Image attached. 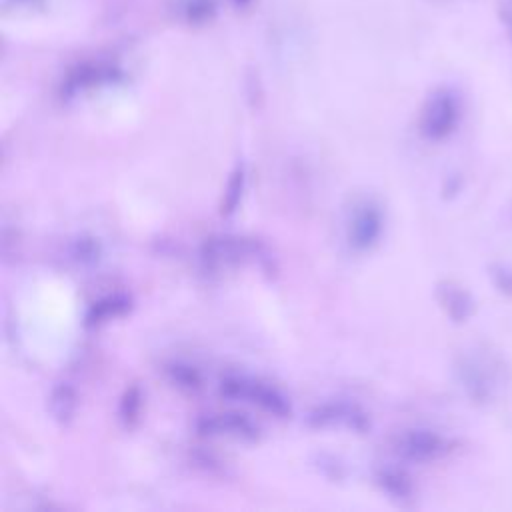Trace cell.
<instances>
[{
    "mask_svg": "<svg viewBox=\"0 0 512 512\" xmlns=\"http://www.w3.org/2000/svg\"><path fill=\"white\" fill-rule=\"evenodd\" d=\"M456 376L472 402L488 404L504 392L510 382V368L500 352L488 346H474L460 354Z\"/></svg>",
    "mask_w": 512,
    "mask_h": 512,
    "instance_id": "obj_1",
    "label": "cell"
},
{
    "mask_svg": "<svg viewBox=\"0 0 512 512\" xmlns=\"http://www.w3.org/2000/svg\"><path fill=\"white\" fill-rule=\"evenodd\" d=\"M462 116V104L454 90L438 88L434 90L422 106L420 112V134L426 140L440 142L448 138Z\"/></svg>",
    "mask_w": 512,
    "mask_h": 512,
    "instance_id": "obj_2",
    "label": "cell"
},
{
    "mask_svg": "<svg viewBox=\"0 0 512 512\" xmlns=\"http://www.w3.org/2000/svg\"><path fill=\"white\" fill-rule=\"evenodd\" d=\"M220 394L226 398L258 404L266 412L280 416V418L290 414V404L284 398V394H280L276 388H272L260 380L248 378V376H226L220 382Z\"/></svg>",
    "mask_w": 512,
    "mask_h": 512,
    "instance_id": "obj_3",
    "label": "cell"
},
{
    "mask_svg": "<svg viewBox=\"0 0 512 512\" xmlns=\"http://www.w3.org/2000/svg\"><path fill=\"white\" fill-rule=\"evenodd\" d=\"M260 254L258 242L240 236H210L200 246V258L208 268L236 266Z\"/></svg>",
    "mask_w": 512,
    "mask_h": 512,
    "instance_id": "obj_4",
    "label": "cell"
},
{
    "mask_svg": "<svg viewBox=\"0 0 512 512\" xmlns=\"http://www.w3.org/2000/svg\"><path fill=\"white\" fill-rule=\"evenodd\" d=\"M396 452L414 462L438 460L452 450V442L432 430H406L396 438Z\"/></svg>",
    "mask_w": 512,
    "mask_h": 512,
    "instance_id": "obj_5",
    "label": "cell"
},
{
    "mask_svg": "<svg viewBox=\"0 0 512 512\" xmlns=\"http://www.w3.org/2000/svg\"><path fill=\"white\" fill-rule=\"evenodd\" d=\"M382 234V212L372 202L358 206L348 224V242L356 250H368Z\"/></svg>",
    "mask_w": 512,
    "mask_h": 512,
    "instance_id": "obj_6",
    "label": "cell"
},
{
    "mask_svg": "<svg viewBox=\"0 0 512 512\" xmlns=\"http://www.w3.org/2000/svg\"><path fill=\"white\" fill-rule=\"evenodd\" d=\"M198 432L204 436H234L242 440H254L258 436V428L246 416L236 412L224 414H210L198 420Z\"/></svg>",
    "mask_w": 512,
    "mask_h": 512,
    "instance_id": "obj_7",
    "label": "cell"
},
{
    "mask_svg": "<svg viewBox=\"0 0 512 512\" xmlns=\"http://www.w3.org/2000/svg\"><path fill=\"white\" fill-rule=\"evenodd\" d=\"M434 292H436V300H438L440 308L456 324L466 322L476 310V302H474L472 294L454 280L438 282Z\"/></svg>",
    "mask_w": 512,
    "mask_h": 512,
    "instance_id": "obj_8",
    "label": "cell"
},
{
    "mask_svg": "<svg viewBox=\"0 0 512 512\" xmlns=\"http://www.w3.org/2000/svg\"><path fill=\"white\" fill-rule=\"evenodd\" d=\"M310 424L316 428L344 424L354 430H364L368 426V420H366V414L362 410H358L356 406H350L344 402H332V404H322L316 410H312Z\"/></svg>",
    "mask_w": 512,
    "mask_h": 512,
    "instance_id": "obj_9",
    "label": "cell"
},
{
    "mask_svg": "<svg viewBox=\"0 0 512 512\" xmlns=\"http://www.w3.org/2000/svg\"><path fill=\"white\" fill-rule=\"evenodd\" d=\"M114 74H116L114 68L104 66V64H84V66H78L66 78V84L62 88V92L72 96V94H76L80 90H86V88H92V86H98L102 82L112 80Z\"/></svg>",
    "mask_w": 512,
    "mask_h": 512,
    "instance_id": "obj_10",
    "label": "cell"
},
{
    "mask_svg": "<svg viewBox=\"0 0 512 512\" xmlns=\"http://www.w3.org/2000/svg\"><path fill=\"white\" fill-rule=\"evenodd\" d=\"M130 308V298L124 294L106 296L98 302H94L86 314V326H98L110 318L122 316Z\"/></svg>",
    "mask_w": 512,
    "mask_h": 512,
    "instance_id": "obj_11",
    "label": "cell"
},
{
    "mask_svg": "<svg viewBox=\"0 0 512 512\" xmlns=\"http://www.w3.org/2000/svg\"><path fill=\"white\" fill-rule=\"evenodd\" d=\"M48 408L50 414L54 416V420H58L60 424H66L72 420V414L76 410V392L72 386L68 384H58L48 400Z\"/></svg>",
    "mask_w": 512,
    "mask_h": 512,
    "instance_id": "obj_12",
    "label": "cell"
},
{
    "mask_svg": "<svg viewBox=\"0 0 512 512\" xmlns=\"http://www.w3.org/2000/svg\"><path fill=\"white\" fill-rule=\"evenodd\" d=\"M376 480L378 484L394 498H400V500H406L412 496L414 488H412V482L408 478V474L400 468H380L378 474H376Z\"/></svg>",
    "mask_w": 512,
    "mask_h": 512,
    "instance_id": "obj_13",
    "label": "cell"
},
{
    "mask_svg": "<svg viewBox=\"0 0 512 512\" xmlns=\"http://www.w3.org/2000/svg\"><path fill=\"white\" fill-rule=\"evenodd\" d=\"M244 182H246V170H244V164H238L230 174V180L226 184V190H224V196L220 202V212L224 216H230L236 210L242 190H244Z\"/></svg>",
    "mask_w": 512,
    "mask_h": 512,
    "instance_id": "obj_14",
    "label": "cell"
},
{
    "mask_svg": "<svg viewBox=\"0 0 512 512\" xmlns=\"http://www.w3.org/2000/svg\"><path fill=\"white\" fill-rule=\"evenodd\" d=\"M140 406H142V394L138 386H132L124 392L122 402H120V416L124 420V424L132 426L140 414Z\"/></svg>",
    "mask_w": 512,
    "mask_h": 512,
    "instance_id": "obj_15",
    "label": "cell"
},
{
    "mask_svg": "<svg viewBox=\"0 0 512 512\" xmlns=\"http://www.w3.org/2000/svg\"><path fill=\"white\" fill-rule=\"evenodd\" d=\"M168 374H170V380L180 386V388H186V390H196L200 386V374L190 368V366H184V364H170L168 366Z\"/></svg>",
    "mask_w": 512,
    "mask_h": 512,
    "instance_id": "obj_16",
    "label": "cell"
},
{
    "mask_svg": "<svg viewBox=\"0 0 512 512\" xmlns=\"http://www.w3.org/2000/svg\"><path fill=\"white\" fill-rule=\"evenodd\" d=\"M490 278H492V284L496 286L498 292L512 298V268L508 264H500V262L492 264L490 266Z\"/></svg>",
    "mask_w": 512,
    "mask_h": 512,
    "instance_id": "obj_17",
    "label": "cell"
},
{
    "mask_svg": "<svg viewBox=\"0 0 512 512\" xmlns=\"http://www.w3.org/2000/svg\"><path fill=\"white\" fill-rule=\"evenodd\" d=\"M76 258L80 260H94L98 258V242L94 240H86V238H80L76 242Z\"/></svg>",
    "mask_w": 512,
    "mask_h": 512,
    "instance_id": "obj_18",
    "label": "cell"
},
{
    "mask_svg": "<svg viewBox=\"0 0 512 512\" xmlns=\"http://www.w3.org/2000/svg\"><path fill=\"white\" fill-rule=\"evenodd\" d=\"M498 10H500L502 22L506 24V28H508V32H510V36H512V0H502Z\"/></svg>",
    "mask_w": 512,
    "mask_h": 512,
    "instance_id": "obj_19",
    "label": "cell"
},
{
    "mask_svg": "<svg viewBox=\"0 0 512 512\" xmlns=\"http://www.w3.org/2000/svg\"><path fill=\"white\" fill-rule=\"evenodd\" d=\"M234 2H236V4H238V6H244V4H248V2H250V0H234Z\"/></svg>",
    "mask_w": 512,
    "mask_h": 512,
    "instance_id": "obj_20",
    "label": "cell"
}]
</instances>
